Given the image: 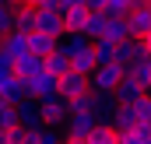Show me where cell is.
I'll use <instances>...</instances> for the list:
<instances>
[{
	"label": "cell",
	"instance_id": "cb8c5ba5",
	"mask_svg": "<svg viewBox=\"0 0 151 144\" xmlns=\"http://www.w3.org/2000/svg\"><path fill=\"white\" fill-rule=\"evenodd\" d=\"M141 4H144V0H109L106 11H109V14H119V18H127V14H130L134 7H141Z\"/></svg>",
	"mask_w": 151,
	"mask_h": 144
},
{
	"label": "cell",
	"instance_id": "d4e9b609",
	"mask_svg": "<svg viewBox=\"0 0 151 144\" xmlns=\"http://www.w3.org/2000/svg\"><path fill=\"white\" fill-rule=\"evenodd\" d=\"M151 134L144 130H116V144H144Z\"/></svg>",
	"mask_w": 151,
	"mask_h": 144
},
{
	"label": "cell",
	"instance_id": "30bf717a",
	"mask_svg": "<svg viewBox=\"0 0 151 144\" xmlns=\"http://www.w3.org/2000/svg\"><path fill=\"white\" fill-rule=\"evenodd\" d=\"M113 95H116V102H141V99L148 95V88H144V84H137L130 74H123V81L116 84Z\"/></svg>",
	"mask_w": 151,
	"mask_h": 144
},
{
	"label": "cell",
	"instance_id": "7c38bea8",
	"mask_svg": "<svg viewBox=\"0 0 151 144\" xmlns=\"http://www.w3.org/2000/svg\"><path fill=\"white\" fill-rule=\"evenodd\" d=\"M95 67H99V60H95V42H91V46H84V49H77L74 56H70V71L84 74V77H91Z\"/></svg>",
	"mask_w": 151,
	"mask_h": 144
},
{
	"label": "cell",
	"instance_id": "74e56055",
	"mask_svg": "<svg viewBox=\"0 0 151 144\" xmlns=\"http://www.w3.org/2000/svg\"><path fill=\"white\" fill-rule=\"evenodd\" d=\"M144 4H151V0H144Z\"/></svg>",
	"mask_w": 151,
	"mask_h": 144
},
{
	"label": "cell",
	"instance_id": "484cf974",
	"mask_svg": "<svg viewBox=\"0 0 151 144\" xmlns=\"http://www.w3.org/2000/svg\"><path fill=\"white\" fill-rule=\"evenodd\" d=\"M11 127H18V106H0V130H11Z\"/></svg>",
	"mask_w": 151,
	"mask_h": 144
},
{
	"label": "cell",
	"instance_id": "f546056e",
	"mask_svg": "<svg viewBox=\"0 0 151 144\" xmlns=\"http://www.w3.org/2000/svg\"><path fill=\"white\" fill-rule=\"evenodd\" d=\"M74 7H88V0H60V11H74Z\"/></svg>",
	"mask_w": 151,
	"mask_h": 144
},
{
	"label": "cell",
	"instance_id": "44dd1931",
	"mask_svg": "<svg viewBox=\"0 0 151 144\" xmlns=\"http://www.w3.org/2000/svg\"><path fill=\"white\" fill-rule=\"evenodd\" d=\"M42 67L53 74V77H63V74L70 71V60H67V53H60V49H53L46 60H42Z\"/></svg>",
	"mask_w": 151,
	"mask_h": 144
},
{
	"label": "cell",
	"instance_id": "ba28073f",
	"mask_svg": "<svg viewBox=\"0 0 151 144\" xmlns=\"http://www.w3.org/2000/svg\"><path fill=\"white\" fill-rule=\"evenodd\" d=\"M113 127L116 130H137L141 127V112H137V102H119L113 116Z\"/></svg>",
	"mask_w": 151,
	"mask_h": 144
},
{
	"label": "cell",
	"instance_id": "4316f807",
	"mask_svg": "<svg viewBox=\"0 0 151 144\" xmlns=\"http://www.w3.org/2000/svg\"><path fill=\"white\" fill-rule=\"evenodd\" d=\"M137 112H141V127H137V130L151 134V99H148V95H144V99L137 102Z\"/></svg>",
	"mask_w": 151,
	"mask_h": 144
},
{
	"label": "cell",
	"instance_id": "5bb4252c",
	"mask_svg": "<svg viewBox=\"0 0 151 144\" xmlns=\"http://www.w3.org/2000/svg\"><path fill=\"white\" fill-rule=\"evenodd\" d=\"M141 56H144V46H141V39H134V35H130V39H123V42H119V63H123L127 71H130V67H134Z\"/></svg>",
	"mask_w": 151,
	"mask_h": 144
},
{
	"label": "cell",
	"instance_id": "f1b7e54d",
	"mask_svg": "<svg viewBox=\"0 0 151 144\" xmlns=\"http://www.w3.org/2000/svg\"><path fill=\"white\" fill-rule=\"evenodd\" d=\"M39 144H63V134L56 127H42L39 130Z\"/></svg>",
	"mask_w": 151,
	"mask_h": 144
},
{
	"label": "cell",
	"instance_id": "8992f818",
	"mask_svg": "<svg viewBox=\"0 0 151 144\" xmlns=\"http://www.w3.org/2000/svg\"><path fill=\"white\" fill-rule=\"evenodd\" d=\"M88 88H91V81L84 74H77V71H67L60 77V99H67V102H74L77 95H84Z\"/></svg>",
	"mask_w": 151,
	"mask_h": 144
},
{
	"label": "cell",
	"instance_id": "e0dca14e",
	"mask_svg": "<svg viewBox=\"0 0 151 144\" xmlns=\"http://www.w3.org/2000/svg\"><path fill=\"white\" fill-rule=\"evenodd\" d=\"M39 71H46V67H42V56H35V53H25V56L14 60V74H18L21 81L32 77V74H39Z\"/></svg>",
	"mask_w": 151,
	"mask_h": 144
},
{
	"label": "cell",
	"instance_id": "5b68a950",
	"mask_svg": "<svg viewBox=\"0 0 151 144\" xmlns=\"http://www.w3.org/2000/svg\"><path fill=\"white\" fill-rule=\"evenodd\" d=\"M35 32H46V35H53V39H60L67 28H63V11L60 7H39V25H35Z\"/></svg>",
	"mask_w": 151,
	"mask_h": 144
},
{
	"label": "cell",
	"instance_id": "ffe728a7",
	"mask_svg": "<svg viewBox=\"0 0 151 144\" xmlns=\"http://www.w3.org/2000/svg\"><path fill=\"white\" fill-rule=\"evenodd\" d=\"M106 21H109V11H91L88 14V25H84V35L91 39H102V32H106Z\"/></svg>",
	"mask_w": 151,
	"mask_h": 144
},
{
	"label": "cell",
	"instance_id": "8fae6325",
	"mask_svg": "<svg viewBox=\"0 0 151 144\" xmlns=\"http://www.w3.org/2000/svg\"><path fill=\"white\" fill-rule=\"evenodd\" d=\"M18 127H25V130H42V127H46L35 99H28V102H21V106H18Z\"/></svg>",
	"mask_w": 151,
	"mask_h": 144
},
{
	"label": "cell",
	"instance_id": "d6a6232c",
	"mask_svg": "<svg viewBox=\"0 0 151 144\" xmlns=\"http://www.w3.org/2000/svg\"><path fill=\"white\" fill-rule=\"evenodd\" d=\"M141 46H144V56H151V32H148V35H141Z\"/></svg>",
	"mask_w": 151,
	"mask_h": 144
},
{
	"label": "cell",
	"instance_id": "52a82bcc",
	"mask_svg": "<svg viewBox=\"0 0 151 144\" xmlns=\"http://www.w3.org/2000/svg\"><path fill=\"white\" fill-rule=\"evenodd\" d=\"M0 53L4 56H11V60H18V56H25L28 53V32H7V35H0Z\"/></svg>",
	"mask_w": 151,
	"mask_h": 144
},
{
	"label": "cell",
	"instance_id": "2e32d148",
	"mask_svg": "<svg viewBox=\"0 0 151 144\" xmlns=\"http://www.w3.org/2000/svg\"><path fill=\"white\" fill-rule=\"evenodd\" d=\"M102 39H109V42H123V39H130V21H127V18H119V14H109Z\"/></svg>",
	"mask_w": 151,
	"mask_h": 144
},
{
	"label": "cell",
	"instance_id": "7402d4cb",
	"mask_svg": "<svg viewBox=\"0 0 151 144\" xmlns=\"http://www.w3.org/2000/svg\"><path fill=\"white\" fill-rule=\"evenodd\" d=\"M127 74H130V77H134L137 84L151 88V56H141V60H137V63H134V67H130Z\"/></svg>",
	"mask_w": 151,
	"mask_h": 144
},
{
	"label": "cell",
	"instance_id": "ac0fdd59",
	"mask_svg": "<svg viewBox=\"0 0 151 144\" xmlns=\"http://www.w3.org/2000/svg\"><path fill=\"white\" fill-rule=\"evenodd\" d=\"M95 60H99V63H119V42L95 39Z\"/></svg>",
	"mask_w": 151,
	"mask_h": 144
},
{
	"label": "cell",
	"instance_id": "d590c367",
	"mask_svg": "<svg viewBox=\"0 0 151 144\" xmlns=\"http://www.w3.org/2000/svg\"><path fill=\"white\" fill-rule=\"evenodd\" d=\"M148 99H151V88H148Z\"/></svg>",
	"mask_w": 151,
	"mask_h": 144
},
{
	"label": "cell",
	"instance_id": "6da1fadb",
	"mask_svg": "<svg viewBox=\"0 0 151 144\" xmlns=\"http://www.w3.org/2000/svg\"><path fill=\"white\" fill-rule=\"evenodd\" d=\"M95 112H81V109H70L67 112V130H63V141H88L91 130H95Z\"/></svg>",
	"mask_w": 151,
	"mask_h": 144
},
{
	"label": "cell",
	"instance_id": "e575fe53",
	"mask_svg": "<svg viewBox=\"0 0 151 144\" xmlns=\"http://www.w3.org/2000/svg\"><path fill=\"white\" fill-rule=\"evenodd\" d=\"M63 144H88V141H63Z\"/></svg>",
	"mask_w": 151,
	"mask_h": 144
},
{
	"label": "cell",
	"instance_id": "3957f363",
	"mask_svg": "<svg viewBox=\"0 0 151 144\" xmlns=\"http://www.w3.org/2000/svg\"><path fill=\"white\" fill-rule=\"evenodd\" d=\"M123 74H127L123 63H99L95 74H91L88 81H91V88H95V91H116V84L123 81Z\"/></svg>",
	"mask_w": 151,
	"mask_h": 144
},
{
	"label": "cell",
	"instance_id": "603a6c76",
	"mask_svg": "<svg viewBox=\"0 0 151 144\" xmlns=\"http://www.w3.org/2000/svg\"><path fill=\"white\" fill-rule=\"evenodd\" d=\"M88 144H116V127H113V123H95Z\"/></svg>",
	"mask_w": 151,
	"mask_h": 144
},
{
	"label": "cell",
	"instance_id": "7a4b0ae2",
	"mask_svg": "<svg viewBox=\"0 0 151 144\" xmlns=\"http://www.w3.org/2000/svg\"><path fill=\"white\" fill-rule=\"evenodd\" d=\"M25 88H28V99L42 102V99L60 95V77H53L49 71H39V74H32V77H25Z\"/></svg>",
	"mask_w": 151,
	"mask_h": 144
},
{
	"label": "cell",
	"instance_id": "9c48e42d",
	"mask_svg": "<svg viewBox=\"0 0 151 144\" xmlns=\"http://www.w3.org/2000/svg\"><path fill=\"white\" fill-rule=\"evenodd\" d=\"M127 21H130V35L141 39L151 32V4H141V7H134L130 14H127Z\"/></svg>",
	"mask_w": 151,
	"mask_h": 144
},
{
	"label": "cell",
	"instance_id": "f35d334b",
	"mask_svg": "<svg viewBox=\"0 0 151 144\" xmlns=\"http://www.w3.org/2000/svg\"><path fill=\"white\" fill-rule=\"evenodd\" d=\"M0 4H4V0H0Z\"/></svg>",
	"mask_w": 151,
	"mask_h": 144
},
{
	"label": "cell",
	"instance_id": "9a60e30c",
	"mask_svg": "<svg viewBox=\"0 0 151 144\" xmlns=\"http://www.w3.org/2000/svg\"><path fill=\"white\" fill-rule=\"evenodd\" d=\"M56 42L60 39H53V35H46V32H28V53H35V56H49L53 49H56Z\"/></svg>",
	"mask_w": 151,
	"mask_h": 144
},
{
	"label": "cell",
	"instance_id": "8d00e7d4",
	"mask_svg": "<svg viewBox=\"0 0 151 144\" xmlns=\"http://www.w3.org/2000/svg\"><path fill=\"white\" fill-rule=\"evenodd\" d=\"M144 144H151V137H148V141H144Z\"/></svg>",
	"mask_w": 151,
	"mask_h": 144
},
{
	"label": "cell",
	"instance_id": "836d02e7",
	"mask_svg": "<svg viewBox=\"0 0 151 144\" xmlns=\"http://www.w3.org/2000/svg\"><path fill=\"white\" fill-rule=\"evenodd\" d=\"M4 4H7V7H18V4H25V0H4Z\"/></svg>",
	"mask_w": 151,
	"mask_h": 144
},
{
	"label": "cell",
	"instance_id": "d6986e66",
	"mask_svg": "<svg viewBox=\"0 0 151 144\" xmlns=\"http://www.w3.org/2000/svg\"><path fill=\"white\" fill-rule=\"evenodd\" d=\"M88 14H91V7H74V11H63V28H67V32H84Z\"/></svg>",
	"mask_w": 151,
	"mask_h": 144
},
{
	"label": "cell",
	"instance_id": "1f68e13d",
	"mask_svg": "<svg viewBox=\"0 0 151 144\" xmlns=\"http://www.w3.org/2000/svg\"><path fill=\"white\" fill-rule=\"evenodd\" d=\"M88 7H91V11H106V7H109V0H88Z\"/></svg>",
	"mask_w": 151,
	"mask_h": 144
},
{
	"label": "cell",
	"instance_id": "277c9868",
	"mask_svg": "<svg viewBox=\"0 0 151 144\" xmlns=\"http://www.w3.org/2000/svg\"><path fill=\"white\" fill-rule=\"evenodd\" d=\"M39 112H42V123L46 127H63L67 123V112H70V102L53 95V99H42L39 102Z\"/></svg>",
	"mask_w": 151,
	"mask_h": 144
},
{
	"label": "cell",
	"instance_id": "83f0119b",
	"mask_svg": "<svg viewBox=\"0 0 151 144\" xmlns=\"http://www.w3.org/2000/svg\"><path fill=\"white\" fill-rule=\"evenodd\" d=\"M7 32H14V7L0 4V35H7Z\"/></svg>",
	"mask_w": 151,
	"mask_h": 144
},
{
	"label": "cell",
	"instance_id": "4dcf8cb0",
	"mask_svg": "<svg viewBox=\"0 0 151 144\" xmlns=\"http://www.w3.org/2000/svg\"><path fill=\"white\" fill-rule=\"evenodd\" d=\"M25 4H32V7H60V0H25Z\"/></svg>",
	"mask_w": 151,
	"mask_h": 144
},
{
	"label": "cell",
	"instance_id": "4fadbf2b",
	"mask_svg": "<svg viewBox=\"0 0 151 144\" xmlns=\"http://www.w3.org/2000/svg\"><path fill=\"white\" fill-rule=\"evenodd\" d=\"M35 25H39V7L18 4V7H14V28H18V32H35Z\"/></svg>",
	"mask_w": 151,
	"mask_h": 144
}]
</instances>
